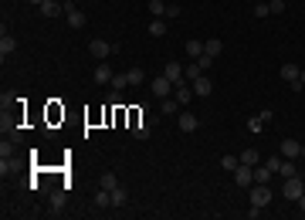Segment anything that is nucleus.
Returning a JSON list of instances; mask_svg holds the SVG:
<instances>
[{
  "mask_svg": "<svg viewBox=\"0 0 305 220\" xmlns=\"http://www.w3.org/2000/svg\"><path fill=\"white\" fill-rule=\"evenodd\" d=\"M88 55H92V58H98V61H105L109 55H115V48H112L109 41H102V37H95V41H88Z\"/></svg>",
  "mask_w": 305,
  "mask_h": 220,
  "instance_id": "nucleus-1",
  "label": "nucleus"
},
{
  "mask_svg": "<svg viewBox=\"0 0 305 220\" xmlns=\"http://www.w3.org/2000/svg\"><path fill=\"white\" fill-rule=\"evenodd\" d=\"M65 207H68V193H65L61 186L51 190V193H48V214H61Z\"/></svg>",
  "mask_w": 305,
  "mask_h": 220,
  "instance_id": "nucleus-2",
  "label": "nucleus"
},
{
  "mask_svg": "<svg viewBox=\"0 0 305 220\" xmlns=\"http://www.w3.org/2000/svg\"><path fill=\"white\" fill-rule=\"evenodd\" d=\"M61 3H65V17H68V27H85V20H88V17H85V10H78L72 0H61Z\"/></svg>",
  "mask_w": 305,
  "mask_h": 220,
  "instance_id": "nucleus-3",
  "label": "nucleus"
},
{
  "mask_svg": "<svg viewBox=\"0 0 305 220\" xmlns=\"http://www.w3.org/2000/svg\"><path fill=\"white\" fill-rule=\"evenodd\" d=\"M251 203L261 207V210L271 203V190H268V183H254V190H251Z\"/></svg>",
  "mask_w": 305,
  "mask_h": 220,
  "instance_id": "nucleus-4",
  "label": "nucleus"
},
{
  "mask_svg": "<svg viewBox=\"0 0 305 220\" xmlns=\"http://www.w3.org/2000/svg\"><path fill=\"white\" fill-rule=\"evenodd\" d=\"M282 193H285V200H299V197L305 193L302 176H288V180H285V190H282Z\"/></svg>",
  "mask_w": 305,
  "mask_h": 220,
  "instance_id": "nucleus-5",
  "label": "nucleus"
},
{
  "mask_svg": "<svg viewBox=\"0 0 305 220\" xmlns=\"http://www.w3.org/2000/svg\"><path fill=\"white\" fill-rule=\"evenodd\" d=\"M234 183H237V186H251V183H254V166H244V163H241V166L234 169Z\"/></svg>",
  "mask_w": 305,
  "mask_h": 220,
  "instance_id": "nucleus-6",
  "label": "nucleus"
},
{
  "mask_svg": "<svg viewBox=\"0 0 305 220\" xmlns=\"http://www.w3.org/2000/svg\"><path fill=\"white\" fill-rule=\"evenodd\" d=\"M150 88H152V95H156V98H166V95H170V88H173V81H170L166 74H159V78H152V81H150Z\"/></svg>",
  "mask_w": 305,
  "mask_h": 220,
  "instance_id": "nucleus-7",
  "label": "nucleus"
},
{
  "mask_svg": "<svg viewBox=\"0 0 305 220\" xmlns=\"http://www.w3.org/2000/svg\"><path fill=\"white\" fill-rule=\"evenodd\" d=\"M176 126H180V132H197V126H200V119H197L193 112H180V119H176Z\"/></svg>",
  "mask_w": 305,
  "mask_h": 220,
  "instance_id": "nucleus-8",
  "label": "nucleus"
},
{
  "mask_svg": "<svg viewBox=\"0 0 305 220\" xmlns=\"http://www.w3.org/2000/svg\"><path fill=\"white\" fill-rule=\"evenodd\" d=\"M166 78H170V81H173V85H183V81H187V78H183V65H180V61H166Z\"/></svg>",
  "mask_w": 305,
  "mask_h": 220,
  "instance_id": "nucleus-9",
  "label": "nucleus"
},
{
  "mask_svg": "<svg viewBox=\"0 0 305 220\" xmlns=\"http://www.w3.org/2000/svg\"><path fill=\"white\" fill-rule=\"evenodd\" d=\"M282 156L285 159H299L302 156V143L299 139H282Z\"/></svg>",
  "mask_w": 305,
  "mask_h": 220,
  "instance_id": "nucleus-10",
  "label": "nucleus"
},
{
  "mask_svg": "<svg viewBox=\"0 0 305 220\" xmlns=\"http://www.w3.org/2000/svg\"><path fill=\"white\" fill-rule=\"evenodd\" d=\"M14 51H17V37L3 31V34H0V58L7 61V55H14Z\"/></svg>",
  "mask_w": 305,
  "mask_h": 220,
  "instance_id": "nucleus-11",
  "label": "nucleus"
},
{
  "mask_svg": "<svg viewBox=\"0 0 305 220\" xmlns=\"http://www.w3.org/2000/svg\"><path fill=\"white\" fill-rule=\"evenodd\" d=\"M214 92V81L207 78V74H200V78H193V95H200V98H207Z\"/></svg>",
  "mask_w": 305,
  "mask_h": 220,
  "instance_id": "nucleus-12",
  "label": "nucleus"
},
{
  "mask_svg": "<svg viewBox=\"0 0 305 220\" xmlns=\"http://www.w3.org/2000/svg\"><path fill=\"white\" fill-rule=\"evenodd\" d=\"M92 78H95L98 85H112V78H115V72H112V68H109V65L102 61V65L95 68V74H92Z\"/></svg>",
  "mask_w": 305,
  "mask_h": 220,
  "instance_id": "nucleus-13",
  "label": "nucleus"
},
{
  "mask_svg": "<svg viewBox=\"0 0 305 220\" xmlns=\"http://www.w3.org/2000/svg\"><path fill=\"white\" fill-rule=\"evenodd\" d=\"M61 10H65V3H58V0H44L41 3V14L44 17H61Z\"/></svg>",
  "mask_w": 305,
  "mask_h": 220,
  "instance_id": "nucleus-14",
  "label": "nucleus"
},
{
  "mask_svg": "<svg viewBox=\"0 0 305 220\" xmlns=\"http://www.w3.org/2000/svg\"><path fill=\"white\" fill-rule=\"evenodd\" d=\"M98 186H102V190H115V186H119V176H115L112 169H105V173L98 176Z\"/></svg>",
  "mask_w": 305,
  "mask_h": 220,
  "instance_id": "nucleus-15",
  "label": "nucleus"
},
{
  "mask_svg": "<svg viewBox=\"0 0 305 220\" xmlns=\"http://www.w3.org/2000/svg\"><path fill=\"white\" fill-rule=\"evenodd\" d=\"M166 31H170V27H166V17H152L150 20V34L152 37H163Z\"/></svg>",
  "mask_w": 305,
  "mask_h": 220,
  "instance_id": "nucleus-16",
  "label": "nucleus"
},
{
  "mask_svg": "<svg viewBox=\"0 0 305 220\" xmlns=\"http://www.w3.org/2000/svg\"><path fill=\"white\" fill-rule=\"evenodd\" d=\"M190 98H193V85H187V81H183V85H176V102H180V105H187Z\"/></svg>",
  "mask_w": 305,
  "mask_h": 220,
  "instance_id": "nucleus-17",
  "label": "nucleus"
},
{
  "mask_svg": "<svg viewBox=\"0 0 305 220\" xmlns=\"http://www.w3.org/2000/svg\"><path fill=\"white\" fill-rule=\"evenodd\" d=\"M278 173H282L285 180H288V176H299V169H295V163H292V159H285V156L278 159Z\"/></svg>",
  "mask_w": 305,
  "mask_h": 220,
  "instance_id": "nucleus-18",
  "label": "nucleus"
},
{
  "mask_svg": "<svg viewBox=\"0 0 305 220\" xmlns=\"http://www.w3.org/2000/svg\"><path fill=\"white\" fill-rule=\"evenodd\" d=\"M299 72H302V68H299V65H282V81H288V85H292V81H295V78H299Z\"/></svg>",
  "mask_w": 305,
  "mask_h": 220,
  "instance_id": "nucleus-19",
  "label": "nucleus"
},
{
  "mask_svg": "<svg viewBox=\"0 0 305 220\" xmlns=\"http://www.w3.org/2000/svg\"><path fill=\"white\" fill-rule=\"evenodd\" d=\"M187 55H190V58L197 61V58L204 55V41H197V37H190V41H187Z\"/></svg>",
  "mask_w": 305,
  "mask_h": 220,
  "instance_id": "nucleus-20",
  "label": "nucleus"
},
{
  "mask_svg": "<svg viewBox=\"0 0 305 220\" xmlns=\"http://www.w3.org/2000/svg\"><path fill=\"white\" fill-rule=\"evenodd\" d=\"M224 51V44L217 41V37H210V41H204V55H210V58H217Z\"/></svg>",
  "mask_w": 305,
  "mask_h": 220,
  "instance_id": "nucleus-21",
  "label": "nucleus"
},
{
  "mask_svg": "<svg viewBox=\"0 0 305 220\" xmlns=\"http://www.w3.org/2000/svg\"><path fill=\"white\" fill-rule=\"evenodd\" d=\"M95 207L102 210V207H112V190H98L95 193Z\"/></svg>",
  "mask_w": 305,
  "mask_h": 220,
  "instance_id": "nucleus-22",
  "label": "nucleus"
},
{
  "mask_svg": "<svg viewBox=\"0 0 305 220\" xmlns=\"http://www.w3.org/2000/svg\"><path fill=\"white\" fill-rule=\"evenodd\" d=\"M126 203H129V193H126L122 186H115V190H112V207H126Z\"/></svg>",
  "mask_w": 305,
  "mask_h": 220,
  "instance_id": "nucleus-23",
  "label": "nucleus"
},
{
  "mask_svg": "<svg viewBox=\"0 0 305 220\" xmlns=\"http://www.w3.org/2000/svg\"><path fill=\"white\" fill-rule=\"evenodd\" d=\"M241 163H244V166H254V163H261L258 149H244V152H241Z\"/></svg>",
  "mask_w": 305,
  "mask_h": 220,
  "instance_id": "nucleus-24",
  "label": "nucleus"
},
{
  "mask_svg": "<svg viewBox=\"0 0 305 220\" xmlns=\"http://www.w3.org/2000/svg\"><path fill=\"white\" fill-rule=\"evenodd\" d=\"M150 14L152 17H166V0H150Z\"/></svg>",
  "mask_w": 305,
  "mask_h": 220,
  "instance_id": "nucleus-25",
  "label": "nucleus"
},
{
  "mask_svg": "<svg viewBox=\"0 0 305 220\" xmlns=\"http://www.w3.org/2000/svg\"><path fill=\"white\" fill-rule=\"evenodd\" d=\"M271 180V169L268 166H254V183H268Z\"/></svg>",
  "mask_w": 305,
  "mask_h": 220,
  "instance_id": "nucleus-26",
  "label": "nucleus"
},
{
  "mask_svg": "<svg viewBox=\"0 0 305 220\" xmlns=\"http://www.w3.org/2000/svg\"><path fill=\"white\" fill-rule=\"evenodd\" d=\"M221 166H224L228 173H234V169L241 166V156H224V159H221Z\"/></svg>",
  "mask_w": 305,
  "mask_h": 220,
  "instance_id": "nucleus-27",
  "label": "nucleus"
},
{
  "mask_svg": "<svg viewBox=\"0 0 305 220\" xmlns=\"http://www.w3.org/2000/svg\"><path fill=\"white\" fill-rule=\"evenodd\" d=\"M200 65H197V61H193V65H187V68H183V78H187V81H193V78H200Z\"/></svg>",
  "mask_w": 305,
  "mask_h": 220,
  "instance_id": "nucleus-28",
  "label": "nucleus"
},
{
  "mask_svg": "<svg viewBox=\"0 0 305 220\" xmlns=\"http://www.w3.org/2000/svg\"><path fill=\"white\" fill-rule=\"evenodd\" d=\"M176 109H180V102H170V95H166V98H163V105H159V112H163V115H170V112H176Z\"/></svg>",
  "mask_w": 305,
  "mask_h": 220,
  "instance_id": "nucleus-29",
  "label": "nucleus"
},
{
  "mask_svg": "<svg viewBox=\"0 0 305 220\" xmlns=\"http://www.w3.org/2000/svg\"><path fill=\"white\" fill-rule=\"evenodd\" d=\"M126 78H129V85H139V81H143V68H129Z\"/></svg>",
  "mask_w": 305,
  "mask_h": 220,
  "instance_id": "nucleus-30",
  "label": "nucleus"
},
{
  "mask_svg": "<svg viewBox=\"0 0 305 220\" xmlns=\"http://www.w3.org/2000/svg\"><path fill=\"white\" fill-rule=\"evenodd\" d=\"M251 14H254L258 20H265V17H268L271 10H268V3H254V10H251Z\"/></svg>",
  "mask_w": 305,
  "mask_h": 220,
  "instance_id": "nucleus-31",
  "label": "nucleus"
},
{
  "mask_svg": "<svg viewBox=\"0 0 305 220\" xmlns=\"http://www.w3.org/2000/svg\"><path fill=\"white\" fill-rule=\"evenodd\" d=\"M197 65H200V72L207 74V72H210V65H214V58H210V55H200V58H197Z\"/></svg>",
  "mask_w": 305,
  "mask_h": 220,
  "instance_id": "nucleus-32",
  "label": "nucleus"
},
{
  "mask_svg": "<svg viewBox=\"0 0 305 220\" xmlns=\"http://www.w3.org/2000/svg\"><path fill=\"white\" fill-rule=\"evenodd\" d=\"M261 126H265L261 115H251V119H248V129H251V132H261Z\"/></svg>",
  "mask_w": 305,
  "mask_h": 220,
  "instance_id": "nucleus-33",
  "label": "nucleus"
},
{
  "mask_svg": "<svg viewBox=\"0 0 305 220\" xmlns=\"http://www.w3.org/2000/svg\"><path fill=\"white\" fill-rule=\"evenodd\" d=\"M150 129H152V122L139 119V139H150Z\"/></svg>",
  "mask_w": 305,
  "mask_h": 220,
  "instance_id": "nucleus-34",
  "label": "nucleus"
},
{
  "mask_svg": "<svg viewBox=\"0 0 305 220\" xmlns=\"http://www.w3.org/2000/svg\"><path fill=\"white\" fill-rule=\"evenodd\" d=\"M112 85H115V92H119V88H129V78H126V74H115Z\"/></svg>",
  "mask_w": 305,
  "mask_h": 220,
  "instance_id": "nucleus-35",
  "label": "nucleus"
},
{
  "mask_svg": "<svg viewBox=\"0 0 305 220\" xmlns=\"http://www.w3.org/2000/svg\"><path fill=\"white\" fill-rule=\"evenodd\" d=\"M268 10H271V14H282V10H285V0H271Z\"/></svg>",
  "mask_w": 305,
  "mask_h": 220,
  "instance_id": "nucleus-36",
  "label": "nucleus"
},
{
  "mask_svg": "<svg viewBox=\"0 0 305 220\" xmlns=\"http://www.w3.org/2000/svg\"><path fill=\"white\" fill-rule=\"evenodd\" d=\"M0 156H14V143L3 139V143H0Z\"/></svg>",
  "mask_w": 305,
  "mask_h": 220,
  "instance_id": "nucleus-37",
  "label": "nucleus"
},
{
  "mask_svg": "<svg viewBox=\"0 0 305 220\" xmlns=\"http://www.w3.org/2000/svg\"><path fill=\"white\" fill-rule=\"evenodd\" d=\"M292 88H295V92H302V88H305V72H299V78L292 81Z\"/></svg>",
  "mask_w": 305,
  "mask_h": 220,
  "instance_id": "nucleus-38",
  "label": "nucleus"
},
{
  "mask_svg": "<svg viewBox=\"0 0 305 220\" xmlns=\"http://www.w3.org/2000/svg\"><path fill=\"white\" fill-rule=\"evenodd\" d=\"M166 17H170V20L180 17V7H176V3H166Z\"/></svg>",
  "mask_w": 305,
  "mask_h": 220,
  "instance_id": "nucleus-39",
  "label": "nucleus"
},
{
  "mask_svg": "<svg viewBox=\"0 0 305 220\" xmlns=\"http://www.w3.org/2000/svg\"><path fill=\"white\" fill-rule=\"evenodd\" d=\"M295 203H299V207H302V214H305V193H302V197H299V200H295Z\"/></svg>",
  "mask_w": 305,
  "mask_h": 220,
  "instance_id": "nucleus-40",
  "label": "nucleus"
},
{
  "mask_svg": "<svg viewBox=\"0 0 305 220\" xmlns=\"http://www.w3.org/2000/svg\"><path fill=\"white\" fill-rule=\"evenodd\" d=\"M31 3H34V7H41V3H44V0H31Z\"/></svg>",
  "mask_w": 305,
  "mask_h": 220,
  "instance_id": "nucleus-41",
  "label": "nucleus"
},
{
  "mask_svg": "<svg viewBox=\"0 0 305 220\" xmlns=\"http://www.w3.org/2000/svg\"><path fill=\"white\" fill-rule=\"evenodd\" d=\"M302 159H305V146H302Z\"/></svg>",
  "mask_w": 305,
  "mask_h": 220,
  "instance_id": "nucleus-42",
  "label": "nucleus"
},
{
  "mask_svg": "<svg viewBox=\"0 0 305 220\" xmlns=\"http://www.w3.org/2000/svg\"><path fill=\"white\" fill-rule=\"evenodd\" d=\"M302 183H305V176H302Z\"/></svg>",
  "mask_w": 305,
  "mask_h": 220,
  "instance_id": "nucleus-43",
  "label": "nucleus"
}]
</instances>
